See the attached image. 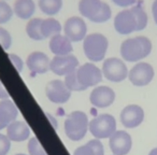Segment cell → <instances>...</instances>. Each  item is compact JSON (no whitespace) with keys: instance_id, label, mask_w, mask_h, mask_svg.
<instances>
[{"instance_id":"1","label":"cell","mask_w":157,"mask_h":155,"mask_svg":"<svg viewBox=\"0 0 157 155\" xmlns=\"http://www.w3.org/2000/svg\"><path fill=\"white\" fill-rule=\"evenodd\" d=\"M148 16L145 12L141 1H138L135 6L121 10L114 17V29L120 35L142 31L146 28Z\"/></svg>"},{"instance_id":"2","label":"cell","mask_w":157,"mask_h":155,"mask_svg":"<svg viewBox=\"0 0 157 155\" xmlns=\"http://www.w3.org/2000/svg\"><path fill=\"white\" fill-rule=\"evenodd\" d=\"M153 44L145 36H136L124 40L121 44L120 53L123 60L128 63H139L151 54Z\"/></svg>"},{"instance_id":"3","label":"cell","mask_w":157,"mask_h":155,"mask_svg":"<svg viewBox=\"0 0 157 155\" xmlns=\"http://www.w3.org/2000/svg\"><path fill=\"white\" fill-rule=\"evenodd\" d=\"M78 9L82 17L97 24L105 23L112 17L111 7L103 0H80Z\"/></svg>"},{"instance_id":"4","label":"cell","mask_w":157,"mask_h":155,"mask_svg":"<svg viewBox=\"0 0 157 155\" xmlns=\"http://www.w3.org/2000/svg\"><path fill=\"white\" fill-rule=\"evenodd\" d=\"M109 48V40L100 33L87 35L83 40V52L88 60L99 63L103 60Z\"/></svg>"},{"instance_id":"5","label":"cell","mask_w":157,"mask_h":155,"mask_svg":"<svg viewBox=\"0 0 157 155\" xmlns=\"http://www.w3.org/2000/svg\"><path fill=\"white\" fill-rule=\"evenodd\" d=\"M88 125V118L83 111H73L65 121V134L72 141H80L87 134Z\"/></svg>"},{"instance_id":"6","label":"cell","mask_w":157,"mask_h":155,"mask_svg":"<svg viewBox=\"0 0 157 155\" xmlns=\"http://www.w3.org/2000/svg\"><path fill=\"white\" fill-rule=\"evenodd\" d=\"M88 130L95 139H107L116 131V121L111 114H100L90 122Z\"/></svg>"},{"instance_id":"7","label":"cell","mask_w":157,"mask_h":155,"mask_svg":"<svg viewBox=\"0 0 157 155\" xmlns=\"http://www.w3.org/2000/svg\"><path fill=\"white\" fill-rule=\"evenodd\" d=\"M101 71L103 78L108 81L120 83L128 78L129 70L124 60L117 57H109L103 61Z\"/></svg>"},{"instance_id":"8","label":"cell","mask_w":157,"mask_h":155,"mask_svg":"<svg viewBox=\"0 0 157 155\" xmlns=\"http://www.w3.org/2000/svg\"><path fill=\"white\" fill-rule=\"evenodd\" d=\"M75 76L84 90L97 86L103 79L101 69L93 63H85L78 66L75 69Z\"/></svg>"},{"instance_id":"9","label":"cell","mask_w":157,"mask_h":155,"mask_svg":"<svg viewBox=\"0 0 157 155\" xmlns=\"http://www.w3.org/2000/svg\"><path fill=\"white\" fill-rule=\"evenodd\" d=\"M154 76V68L151 64L145 61H139L128 71V80L131 84L138 87L148 85L153 81Z\"/></svg>"},{"instance_id":"10","label":"cell","mask_w":157,"mask_h":155,"mask_svg":"<svg viewBox=\"0 0 157 155\" xmlns=\"http://www.w3.org/2000/svg\"><path fill=\"white\" fill-rule=\"evenodd\" d=\"M63 35L71 42L83 41L87 36V25L82 16H71L63 25Z\"/></svg>"},{"instance_id":"11","label":"cell","mask_w":157,"mask_h":155,"mask_svg":"<svg viewBox=\"0 0 157 155\" xmlns=\"http://www.w3.org/2000/svg\"><path fill=\"white\" fill-rule=\"evenodd\" d=\"M45 95L53 103L63 105L71 98V92L68 90L65 82L61 80H52L45 86Z\"/></svg>"},{"instance_id":"12","label":"cell","mask_w":157,"mask_h":155,"mask_svg":"<svg viewBox=\"0 0 157 155\" xmlns=\"http://www.w3.org/2000/svg\"><path fill=\"white\" fill-rule=\"evenodd\" d=\"M78 60L74 55H65V56H54L51 59L50 70L54 74L59 76H66L78 67Z\"/></svg>"},{"instance_id":"13","label":"cell","mask_w":157,"mask_h":155,"mask_svg":"<svg viewBox=\"0 0 157 155\" xmlns=\"http://www.w3.org/2000/svg\"><path fill=\"white\" fill-rule=\"evenodd\" d=\"M109 139L110 150L113 155H127L132 148V138L125 130H116Z\"/></svg>"},{"instance_id":"14","label":"cell","mask_w":157,"mask_h":155,"mask_svg":"<svg viewBox=\"0 0 157 155\" xmlns=\"http://www.w3.org/2000/svg\"><path fill=\"white\" fill-rule=\"evenodd\" d=\"M115 92L105 85L95 86L90 95V101L96 108H108L115 101Z\"/></svg>"},{"instance_id":"15","label":"cell","mask_w":157,"mask_h":155,"mask_svg":"<svg viewBox=\"0 0 157 155\" xmlns=\"http://www.w3.org/2000/svg\"><path fill=\"white\" fill-rule=\"evenodd\" d=\"M120 120L126 128H136L142 124L144 120V111L138 105H128L122 110Z\"/></svg>"},{"instance_id":"16","label":"cell","mask_w":157,"mask_h":155,"mask_svg":"<svg viewBox=\"0 0 157 155\" xmlns=\"http://www.w3.org/2000/svg\"><path fill=\"white\" fill-rule=\"evenodd\" d=\"M51 59L45 53L41 51H35L28 55L26 65L33 74H43L50 70Z\"/></svg>"},{"instance_id":"17","label":"cell","mask_w":157,"mask_h":155,"mask_svg":"<svg viewBox=\"0 0 157 155\" xmlns=\"http://www.w3.org/2000/svg\"><path fill=\"white\" fill-rule=\"evenodd\" d=\"M48 48L55 56L70 55L73 51L72 42L65 35H61V33H58V35L50 38Z\"/></svg>"},{"instance_id":"18","label":"cell","mask_w":157,"mask_h":155,"mask_svg":"<svg viewBox=\"0 0 157 155\" xmlns=\"http://www.w3.org/2000/svg\"><path fill=\"white\" fill-rule=\"evenodd\" d=\"M18 116V110L13 101L10 99L0 100V130L5 129L11 123L16 121Z\"/></svg>"},{"instance_id":"19","label":"cell","mask_w":157,"mask_h":155,"mask_svg":"<svg viewBox=\"0 0 157 155\" xmlns=\"http://www.w3.org/2000/svg\"><path fill=\"white\" fill-rule=\"evenodd\" d=\"M29 136H30V129L28 125L22 121H14L7 127V137L10 139V141H26Z\"/></svg>"},{"instance_id":"20","label":"cell","mask_w":157,"mask_h":155,"mask_svg":"<svg viewBox=\"0 0 157 155\" xmlns=\"http://www.w3.org/2000/svg\"><path fill=\"white\" fill-rule=\"evenodd\" d=\"M12 8L14 15L17 16L20 20L29 21L35 15L37 5L35 0H15Z\"/></svg>"},{"instance_id":"21","label":"cell","mask_w":157,"mask_h":155,"mask_svg":"<svg viewBox=\"0 0 157 155\" xmlns=\"http://www.w3.org/2000/svg\"><path fill=\"white\" fill-rule=\"evenodd\" d=\"M63 26L60 22L55 17H46L42 18L41 22V35L43 39H50L53 36L61 33Z\"/></svg>"},{"instance_id":"22","label":"cell","mask_w":157,"mask_h":155,"mask_svg":"<svg viewBox=\"0 0 157 155\" xmlns=\"http://www.w3.org/2000/svg\"><path fill=\"white\" fill-rule=\"evenodd\" d=\"M73 155H105V149L100 140L93 139L75 149Z\"/></svg>"},{"instance_id":"23","label":"cell","mask_w":157,"mask_h":155,"mask_svg":"<svg viewBox=\"0 0 157 155\" xmlns=\"http://www.w3.org/2000/svg\"><path fill=\"white\" fill-rule=\"evenodd\" d=\"M63 0H38V8L48 17H54L63 10Z\"/></svg>"},{"instance_id":"24","label":"cell","mask_w":157,"mask_h":155,"mask_svg":"<svg viewBox=\"0 0 157 155\" xmlns=\"http://www.w3.org/2000/svg\"><path fill=\"white\" fill-rule=\"evenodd\" d=\"M41 17H33L27 22L26 27H25V31H26L27 36L31 40H35V41H42V40H44L41 35Z\"/></svg>"},{"instance_id":"25","label":"cell","mask_w":157,"mask_h":155,"mask_svg":"<svg viewBox=\"0 0 157 155\" xmlns=\"http://www.w3.org/2000/svg\"><path fill=\"white\" fill-rule=\"evenodd\" d=\"M14 15L13 8L5 0H0V26L7 24L12 20Z\"/></svg>"},{"instance_id":"26","label":"cell","mask_w":157,"mask_h":155,"mask_svg":"<svg viewBox=\"0 0 157 155\" xmlns=\"http://www.w3.org/2000/svg\"><path fill=\"white\" fill-rule=\"evenodd\" d=\"M63 82H65L66 86H67L68 90H69L70 92H83V91H85L81 86V84L78 83V79H76L75 70L72 71L71 73L67 74V76H65Z\"/></svg>"},{"instance_id":"27","label":"cell","mask_w":157,"mask_h":155,"mask_svg":"<svg viewBox=\"0 0 157 155\" xmlns=\"http://www.w3.org/2000/svg\"><path fill=\"white\" fill-rule=\"evenodd\" d=\"M28 154L29 155H48L43 146L41 145L38 138L33 137L28 141Z\"/></svg>"},{"instance_id":"28","label":"cell","mask_w":157,"mask_h":155,"mask_svg":"<svg viewBox=\"0 0 157 155\" xmlns=\"http://www.w3.org/2000/svg\"><path fill=\"white\" fill-rule=\"evenodd\" d=\"M12 35L8 29L0 26V45L5 51H8L12 45Z\"/></svg>"},{"instance_id":"29","label":"cell","mask_w":157,"mask_h":155,"mask_svg":"<svg viewBox=\"0 0 157 155\" xmlns=\"http://www.w3.org/2000/svg\"><path fill=\"white\" fill-rule=\"evenodd\" d=\"M11 150V141L7 135L0 134V155H7Z\"/></svg>"},{"instance_id":"30","label":"cell","mask_w":157,"mask_h":155,"mask_svg":"<svg viewBox=\"0 0 157 155\" xmlns=\"http://www.w3.org/2000/svg\"><path fill=\"white\" fill-rule=\"evenodd\" d=\"M8 57H9L10 61H11L12 65L14 66L16 71H17L18 73H21V72L23 71V68H24V61L21 58V56L14 54V53H10V54H8Z\"/></svg>"},{"instance_id":"31","label":"cell","mask_w":157,"mask_h":155,"mask_svg":"<svg viewBox=\"0 0 157 155\" xmlns=\"http://www.w3.org/2000/svg\"><path fill=\"white\" fill-rule=\"evenodd\" d=\"M111 1L115 6H117V7H120V8H123V9L132 7V6H135L136 3L138 2V0H111Z\"/></svg>"},{"instance_id":"32","label":"cell","mask_w":157,"mask_h":155,"mask_svg":"<svg viewBox=\"0 0 157 155\" xmlns=\"http://www.w3.org/2000/svg\"><path fill=\"white\" fill-rule=\"evenodd\" d=\"M6 99H9V93L6 90L2 82L0 81V100H6Z\"/></svg>"},{"instance_id":"33","label":"cell","mask_w":157,"mask_h":155,"mask_svg":"<svg viewBox=\"0 0 157 155\" xmlns=\"http://www.w3.org/2000/svg\"><path fill=\"white\" fill-rule=\"evenodd\" d=\"M152 16H153V20H154V23L156 24L157 26V0H154L152 2Z\"/></svg>"},{"instance_id":"34","label":"cell","mask_w":157,"mask_h":155,"mask_svg":"<svg viewBox=\"0 0 157 155\" xmlns=\"http://www.w3.org/2000/svg\"><path fill=\"white\" fill-rule=\"evenodd\" d=\"M45 115H46V118H48L50 123L52 124V126L54 127V129H57V128H58V123H57L56 118H54V116H53L52 114L48 113V112H45Z\"/></svg>"},{"instance_id":"35","label":"cell","mask_w":157,"mask_h":155,"mask_svg":"<svg viewBox=\"0 0 157 155\" xmlns=\"http://www.w3.org/2000/svg\"><path fill=\"white\" fill-rule=\"evenodd\" d=\"M148 155H157V148L153 149V150H151V152L148 153Z\"/></svg>"},{"instance_id":"36","label":"cell","mask_w":157,"mask_h":155,"mask_svg":"<svg viewBox=\"0 0 157 155\" xmlns=\"http://www.w3.org/2000/svg\"><path fill=\"white\" fill-rule=\"evenodd\" d=\"M15 155H27V154H23V153H20V154H15Z\"/></svg>"},{"instance_id":"37","label":"cell","mask_w":157,"mask_h":155,"mask_svg":"<svg viewBox=\"0 0 157 155\" xmlns=\"http://www.w3.org/2000/svg\"><path fill=\"white\" fill-rule=\"evenodd\" d=\"M5 1H7V0H5Z\"/></svg>"}]
</instances>
